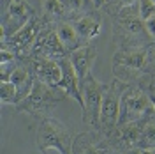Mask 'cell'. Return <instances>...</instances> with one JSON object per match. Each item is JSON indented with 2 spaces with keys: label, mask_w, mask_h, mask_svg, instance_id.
<instances>
[{
  "label": "cell",
  "mask_w": 155,
  "mask_h": 154,
  "mask_svg": "<svg viewBox=\"0 0 155 154\" xmlns=\"http://www.w3.org/2000/svg\"><path fill=\"white\" fill-rule=\"evenodd\" d=\"M62 4L65 7V16L78 14L85 9V0H62Z\"/></svg>",
  "instance_id": "cell-21"
},
{
  "label": "cell",
  "mask_w": 155,
  "mask_h": 154,
  "mask_svg": "<svg viewBox=\"0 0 155 154\" xmlns=\"http://www.w3.org/2000/svg\"><path fill=\"white\" fill-rule=\"evenodd\" d=\"M143 154H155L153 147H145V149H143Z\"/></svg>",
  "instance_id": "cell-28"
},
{
  "label": "cell",
  "mask_w": 155,
  "mask_h": 154,
  "mask_svg": "<svg viewBox=\"0 0 155 154\" xmlns=\"http://www.w3.org/2000/svg\"><path fill=\"white\" fill-rule=\"evenodd\" d=\"M118 2H120V4H124V5H129V4H132V2H134V0H118Z\"/></svg>",
  "instance_id": "cell-30"
},
{
  "label": "cell",
  "mask_w": 155,
  "mask_h": 154,
  "mask_svg": "<svg viewBox=\"0 0 155 154\" xmlns=\"http://www.w3.org/2000/svg\"><path fill=\"white\" fill-rule=\"evenodd\" d=\"M58 62H60V68H62V80H60V83L57 87L65 92V96L74 99L78 105L81 106V110H83L85 103H83V94H81V80L78 76L76 69L71 64L69 57L60 58Z\"/></svg>",
  "instance_id": "cell-7"
},
{
  "label": "cell",
  "mask_w": 155,
  "mask_h": 154,
  "mask_svg": "<svg viewBox=\"0 0 155 154\" xmlns=\"http://www.w3.org/2000/svg\"><path fill=\"white\" fill-rule=\"evenodd\" d=\"M74 27L78 30V36L81 39L83 44H87L88 41L99 36L101 32V18H95V16H81L74 21Z\"/></svg>",
  "instance_id": "cell-14"
},
{
  "label": "cell",
  "mask_w": 155,
  "mask_h": 154,
  "mask_svg": "<svg viewBox=\"0 0 155 154\" xmlns=\"http://www.w3.org/2000/svg\"><path fill=\"white\" fill-rule=\"evenodd\" d=\"M146 53L145 48H122L118 50L113 57L115 68H124V69H143L146 66Z\"/></svg>",
  "instance_id": "cell-10"
},
{
  "label": "cell",
  "mask_w": 155,
  "mask_h": 154,
  "mask_svg": "<svg viewBox=\"0 0 155 154\" xmlns=\"http://www.w3.org/2000/svg\"><path fill=\"white\" fill-rule=\"evenodd\" d=\"M146 66L152 69V73H155V48L150 50V53L146 57Z\"/></svg>",
  "instance_id": "cell-25"
},
{
  "label": "cell",
  "mask_w": 155,
  "mask_h": 154,
  "mask_svg": "<svg viewBox=\"0 0 155 154\" xmlns=\"http://www.w3.org/2000/svg\"><path fill=\"white\" fill-rule=\"evenodd\" d=\"M97 142L99 140H97L95 133H81L72 140V154H83L92 145H95Z\"/></svg>",
  "instance_id": "cell-16"
},
{
  "label": "cell",
  "mask_w": 155,
  "mask_h": 154,
  "mask_svg": "<svg viewBox=\"0 0 155 154\" xmlns=\"http://www.w3.org/2000/svg\"><path fill=\"white\" fill-rule=\"evenodd\" d=\"M137 14L143 21L155 16V0H137Z\"/></svg>",
  "instance_id": "cell-19"
},
{
  "label": "cell",
  "mask_w": 155,
  "mask_h": 154,
  "mask_svg": "<svg viewBox=\"0 0 155 154\" xmlns=\"http://www.w3.org/2000/svg\"><path fill=\"white\" fill-rule=\"evenodd\" d=\"M153 89H155V80H153Z\"/></svg>",
  "instance_id": "cell-32"
},
{
  "label": "cell",
  "mask_w": 155,
  "mask_h": 154,
  "mask_svg": "<svg viewBox=\"0 0 155 154\" xmlns=\"http://www.w3.org/2000/svg\"><path fill=\"white\" fill-rule=\"evenodd\" d=\"M145 29L148 32V36L155 37V16H150L148 19H145Z\"/></svg>",
  "instance_id": "cell-23"
},
{
  "label": "cell",
  "mask_w": 155,
  "mask_h": 154,
  "mask_svg": "<svg viewBox=\"0 0 155 154\" xmlns=\"http://www.w3.org/2000/svg\"><path fill=\"white\" fill-rule=\"evenodd\" d=\"M127 154H143V149H139V147H137V149H129Z\"/></svg>",
  "instance_id": "cell-26"
},
{
  "label": "cell",
  "mask_w": 155,
  "mask_h": 154,
  "mask_svg": "<svg viewBox=\"0 0 155 154\" xmlns=\"http://www.w3.org/2000/svg\"><path fill=\"white\" fill-rule=\"evenodd\" d=\"M107 154H111V152H107Z\"/></svg>",
  "instance_id": "cell-33"
},
{
  "label": "cell",
  "mask_w": 155,
  "mask_h": 154,
  "mask_svg": "<svg viewBox=\"0 0 155 154\" xmlns=\"http://www.w3.org/2000/svg\"><path fill=\"white\" fill-rule=\"evenodd\" d=\"M55 32H57L60 43L64 44V48L67 50V51H74L79 46H83L81 39L78 36V30L74 27V23H58Z\"/></svg>",
  "instance_id": "cell-15"
},
{
  "label": "cell",
  "mask_w": 155,
  "mask_h": 154,
  "mask_svg": "<svg viewBox=\"0 0 155 154\" xmlns=\"http://www.w3.org/2000/svg\"><path fill=\"white\" fill-rule=\"evenodd\" d=\"M67 50L64 48V44L60 43L57 32H46V34H39L37 41L32 46V57L34 58H60L65 57Z\"/></svg>",
  "instance_id": "cell-8"
},
{
  "label": "cell",
  "mask_w": 155,
  "mask_h": 154,
  "mask_svg": "<svg viewBox=\"0 0 155 154\" xmlns=\"http://www.w3.org/2000/svg\"><path fill=\"white\" fill-rule=\"evenodd\" d=\"M146 126L145 119H139L134 122H129V124H122L115 128V144L120 147H127L130 149L134 144L139 142L141 133H143V128Z\"/></svg>",
  "instance_id": "cell-11"
},
{
  "label": "cell",
  "mask_w": 155,
  "mask_h": 154,
  "mask_svg": "<svg viewBox=\"0 0 155 154\" xmlns=\"http://www.w3.org/2000/svg\"><path fill=\"white\" fill-rule=\"evenodd\" d=\"M44 12L48 14V18L58 19L65 16V7L62 0H44Z\"/></svg>",
  "instance_id": "cell-18"
},
{
  "label": "cell",
  "mask_w": 155,
  "mask_h": 154,
  "mask_svg": "<svg viewBox=\"0 0 155 154\" xmlns=\"http://www.w3.org/2000/svg\"><path fill=\"white\" fill-rule=\"evenodd\" d=\"M127 89L129 85L122 80H115L111 85H106L102 105H101V119H99V126L104 131H113L118 126L120 103H122V96Z\"/></svg>",
  "instance_id": "cell-3"
},
{
  "label": "cell",
  "mask_w": 155,
  "mask_h": 154,
  "mask_svg": "<svg viewBox=\"0 0 155 154\" xmlns=\"http://www.w3.org/2000/svg\"><path fill=\"white\" fill-rule=\"evenodd\" d=\"M152 103H153V108H155V96H152Z\"/></svg>",
  "instance_id": "cell-31"
},
{
  "label": "cell",
  "mask_w": 155,
  "mask_h": 154,
  "mask_svg": "<svg viewBox=\"0 0 155 154\" xmlns=\"http://www.w3.org/2000/svg\"><path fill=\"white\" fill-rule=\"evenodd\" d=\"M153 108L152 97H148L141 90V89H132L129 87L124 96H122V103H120V115H118V126L129 124L139 121Z\"/></svg>",
  "instance_id": "cell-5"
},
{
  "label": "cell",
  "mask_w": 155,
  "mask_h": 154,
  "mask_svg": "<svg viewBox=\"0 0 155 154\" xmlns=\"http://www.w3.org/2000/svg\"><path fill=\"white\" fill-rule=\"evenodd\" d=\"M35 142L39 151L55 149L62 154H72V136L64 122L53 117H42L35 131Z\"/></svg>",
  "instance_id": "cell-1"
},
{
  "label": "cell",
  "mask_w": 155,
  "mask_h": 154,
  "mask_svg": "<svg viewBox=\"0 0 155 154\" xmlns=\"http://www.w3.org/2000/svg\"><path fill=\"white\" fill-rule=\"evenodd\" d=\"M14 60V53L12 51H9V50L5 48H2V57H0V64H5V62H12Z\"/></svg>",
  "instance_id": "cell-24"
},
{
  "label": "cell",
  "mask_w": 155,
  "mask_h": 154,
  "mask_svg": "<svg viewBox=\"0 0 155 154\" xmlns=\"http://www.w3.org/2000/svg\"><path fill=\"white\" fill-rule=\"evenodd\" d=\"M64 97H67L65 92L60 90L58 87H49L42 82H39V80H35L30 94L18 103V110L32 114V115L48 117L51 108L57 105L58 101H62Z\"/></svg>",
  "instance_id": "cell-2"
},
{
  "label": "cell",
  "mask_w": 155,
  "mask_h": 154,
  "mask_svg": "<svg viewBox=\"0 0 155 154\" xmlns=\"http://www.w3.org/2000/svg\"><path fill=\"white\" fill-rule=\"evenodd\" d=\"M39 34H41V21L37 16L30 19L25 27H21L18 32H14L9 37V44L12 48L25 50L27 46H34V43L37 41Z\"/></svg>",
  "instance_id": "cell-12"
},
{
  "label": "cell",
  "mask_w": 155,
  "mask_h": 154,
  "mask_svg": "<svg viewBox=\"0 0 155 154\" xmlns=\"http://www.w3.org/2000/svg\"><path fill=\"white\" fill-rule=\"evenodd\" d=\"M42 154H62V152H58V151H55V149H49V151H44Z\"/></svg>",
  "instance_id": "cell-29"
},
{
  "label": "cell",
  "mask_w": 155,
  "mask_h": 154,
  "mask_svg": "<svg viewBox=\"0 0 155 154\" xmlns=\"http://www.w3.org/2000/svg\"><path fill=\"white\" fill-rule=\"evenodd\" d=\"M139 144L146 145V147H152L155 145V126L146 122V126L143 128V133H141V138H139Z\"/></svg>",
  "instance_id": "cell-20"
},
{
  "label": "cell",
  "mask_w": 155,
  "mask_h": 154,
  "mask_svg": "<svg viewBox=\"0 0 155 154\" xmlns=\"http://www.w3.org/2000/svg\"><path fill=\"white\" fill-rule=\"evenodd\" d=\"M34 9L25 0H9L7 11L4 14V39L7 36H12L21 27H25L30 19L34 18Z\"/></svg>",
  "instance_id": "cell-6"
},
{
  "label": "cell",
  "mask_w": 155,
  "mask_h": 154,
  "mask_svg": "<svg viewBox=\"0 0 155 154\" xmlns=\"http://www.w3.org/2000/svg\"><path fill=\"white\" fill-rule=\"evenodd\" d=\"M95 55H97L95 48L90 46V44H83V46H79L78 50L71 51L69 60H71V64L74 66L79 80H83L88 73H92L90 69H92V64H94V60H95Z\"/></svg>",
  "instance_id": "cell-13"
},
{
  "label": "cell",
  "mask_w": 155,
  "mask_h": 154,
  "mask_svg": "<svg viewBox=\"0 0 155 154\" xmlns=\"http://www.w3.org/2000/svg\"><path fill=\"white\" fill-rule=\"evenodd\" d=\"M109 152V145L106 142H97L95 145H92L88 151H85L83 154H107Z\"/></svg>",
  "instance_id": "cell-22"
},
{
  "label": "cell",
  "mask_w": 155,
  "mask_h": 154,
  "mask_svg": "<svg viewBox=\"0 0 155 154\" xmlns=\"http://www.w3.org/2000/svg\"><path fill=\"white\" fill-rule=\"evenodd\" d=\"M92 2H94V5H95V7H102L106 0H92Z\"/></svg>",
  "instance_id": "cell-27"
},
{
  "label": "cell",
  "mask_w": 155,
  "mask_h": 154,
  "mask_svg": "<svg viewBox=\"0 0 155 154\" xmlns=\"http://www.w3.org/2000/svg\"><path fill=\"white\" fill-rule=\"evenodd\" d=\"M34 75L39 82L49 87H57L62 80V68L55 58H35L34 60Z\"/></svg>",
  "instance_id": "cell-9"
},
{
  "label": "cell",
  "mask_w": 155,
  "mask_h": 154,
  "mask_svg": "<svg viewBox=\"0 0 155 154\" xmlns=\"http://www.w3.org/2000/svg\"><path fill=\"white\" fill-rule=\"evenodd\" d=\"M104 90H106V85H102L92 73H88L87 76L81 80V94H83V103H85L83 121L88 122L90 126H94V128L99 126Z\"/></svg>",
  "instance_id": "cell-4"
},
{
  "label": "cell",
  "mask_w": 155,
  "mask_h": 154,
  "mask_svg": "<svg viewBox=\"0 0 155 154\" xmlns=\"http://www.w3.org/2000/svg\"><path fill=\"white\" fill-rule=\"evenodd\" d=\"M0 97H2V103L4 105H12V103H18V89L12 82H2L0 85Z\"/></svg>",
  "instance_id": "cell-17"
}]
</instances>
